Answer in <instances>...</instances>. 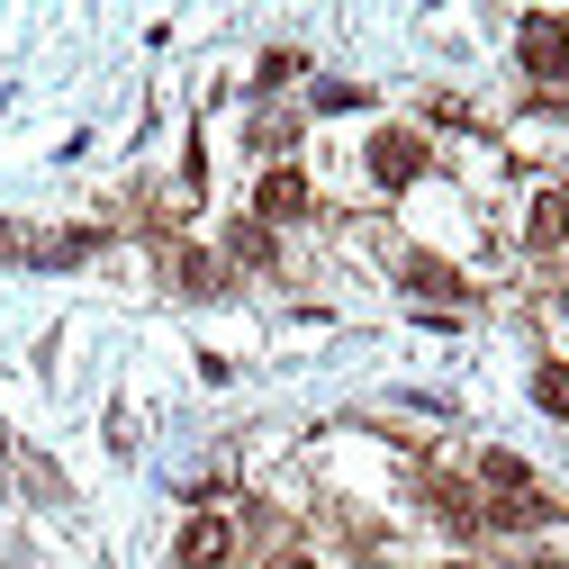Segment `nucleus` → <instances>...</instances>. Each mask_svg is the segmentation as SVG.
Instances as JSON below:
<instances>
[{
  "mask_svg": "<svg viewBox=\"0 0 569 569\" xmlns=\"http://www.w3.org/2000/svg\"><path fill=\"white\" fill-rule=\"evenodd\" d=\"M488 516L507 525V533H533V525H551V497H533V488H507V497H488Z\"/></svg>",
  "mask_w": 569,
  "mask_h": 569,
  "instance_id": "5",
  "label": "nucleus"
},
{
  "mask_svg": "<svg viewBox=\"0 0 569 569\" xmlns=\"http://www.w3.org/2000/svg\"><path fill=\"white\" fill-rule=\"evenodd\" d=\"M516 54H525V73H533V82L569 91V19L533 10V19H525V37H516Z\"/></svg>",
  "mask_w": 569,
  "mask_h": 569,
  "instance_id": "1",
  "label": "nucleus"
},
{
  "mask_svg": "<svg viewBox=\"0 0 569 569\" xmlns=\"http://www.w3.org/2000/svg\"><path fill=\"white\" fill-rule=\"evenodd\" d=\"M560 236H569V199L542 190V199H533V244H560Z\"/></svg>",
  "mask_w": 569,
  "mask_h": 569,
  "instance_id": "7",
  "label": "nucleus"
},
{
  "mask_svg": "<svg viewBox=\"0 0 569 569\" xmlns=\"http://www.w3.org/2000/svg\"><path fill=\"white\" fill-rule=\"evenodd\" d=\"M290 73H299V46H271V54H262V91H280Z\"/></svg>",
  "mask_w": 569,
  "mask_h": 569,
  "instance_id": "10",
  "label": "nucleus"
},
{
  "mask_svg": "<svg viewBox=\"0 0 569 569\" xmlns=\"http://www.w3.org/2000/svg\"><path fill=\"white\" fill-rule=\"evenodd\" d=\"M398 280H407V290H416V299H461V280H452L443 262H425V253H416V262H407Z\"/></svg>",
  "mask_w": 569,
  "mask_h": 569,
  "instance_id": "6",
  "label": "nucleus"
},
{
  "mask_svg": "<svg viewBox=\"0 0 569 569\" xmlns=\"http://www.w3.org/2000/svg\"><path fill=\"white\" fill-rule=\"evenodd\" d=\"M452 569H461V560H452Z\"/></svg>",
  "mask_w": 569,
  "mask_h": 569,
  "instance_id": "12",
  "label": "nucleus"
},
{
  "mask_svg": "<svg viewBox=\"0 0 569 569\" xmlns=\"http://www.w3.org/2000/svg\"><path fill=\"white\" fill-rule=\"evenodd\" d=\"M416 172H425V146H416L407 127H380V136H371V181H380V190H407Z\"/></svg>",
  "mask_w": 569,
  "mask_h": 569,
  "instance_id": "2",
  "label": "nucleus"
},
{
  "mask_svg": "<svg viewBox=\"0 0 569 569\" xmlns=\"http://www.w3.org/2000/svg\"><path fill=\"white\" fill-rule=\"evenodd\" d=\"M236 262H271V236L262 227H236Z\"/></svg>",
  "mask_w": 569,
  "mask_h": 569,
  "instance_id": "11",
  "label": "nucleus"
},
{
  "mask_svg": "<svg viewBox=\"0 0 569 569\" xmlns=\"http://www.w3.org/2000/svg\"><path fill=\"white\" fill-rule=\"evenodd\" d=\"M533 398H542L551 416H569V362H542V371H533Z\"/></svg>",
  "mask_w": 569,
  "mask_h": 569,
  "instance_id": "9",
  "label": "nucleus"
},
{
  "mask_svg": "<svg viewBox=\"0 0 569 569\" xmlns=\"http://www.w3.org/2000/svg\"><path fill=\"white\" fill-rule=\"evenodd\" d=\"M253 208H262V218H271V227H280V218H308V181H299L290 163H280V172H271V181L253 190Z\"/></svg>",
  "mask_w": 569,
  "mask_h": 569,
  "instance_id": "3",
  "label": "nucleus"
},
{
  "mask_svg": "<svg viewBox=\"0 0 569 569\" xmlns=\"http://www.w3.org/2000/svg\"><path fill=\"white\" fill-rule=\"evenodd\" d=\"M227 551H236V533H227V525H218V516H199V525H190V533H181V569H218V560H227Z\"/></svg>",
  "mask_w": 569,
  "mask_h": 569,
  "instance_id": "4",
  "label": "nucleus"
},
{
  "mask_svg": "<svg viewBox=\"0 0 569 569\" xmlns=\"http://www.w3.org/2000/svg\"><path fill=\"white\" fill-rule=\"evenodd\" d=\"M479 479H488V488H497V497H507V488H533V479H525V461H516V452H479Z\"/></svg>",
  "mask_w": 569,
  "mask_h": 569,
  "instance_id": "8",
  "label": "nucleus"
}]
</instances>
